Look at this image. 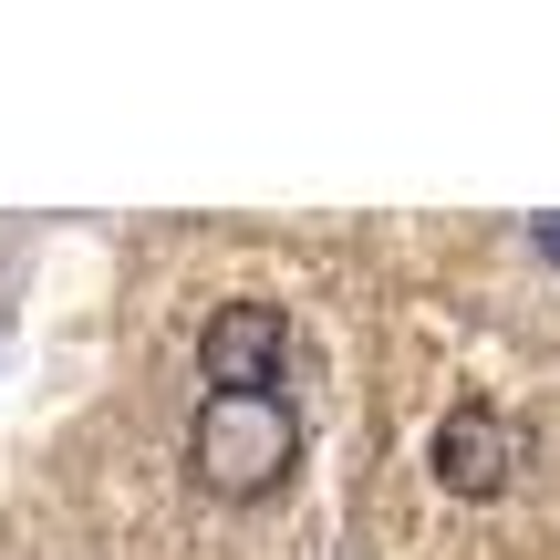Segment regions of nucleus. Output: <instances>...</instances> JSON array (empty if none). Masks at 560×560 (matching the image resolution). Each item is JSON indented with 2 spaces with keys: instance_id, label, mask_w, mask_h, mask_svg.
<instances>
[{
  "instance_id": "obj_1",
  "label": "nucleus",
  "mask_w": 560,
  "mask_h": 560,
  "mask_svg": "<svg viewBox=\"0 0 560 560\" xmlns=\"http://www.w3.org/2000/svg\"><path fill=\"white\" fill-rule=\"evenodd\" d=\"M187 467H198V488H219V499H270L301 467L291 395H208L198 425H187Z\"/></svg>"
},
{
  "instance_id": "obj_2",
  "label": "nucleus",
  "mask_w": 560,
  "mask_h": 560,
  "mask_svg": "<svg viewBox=\"0 0 560 560\" xmlns=\"http://www.w3.org/2000/svg\"><path fill=\"white\" fill-rule=\"evenodd\" d=\"M280 353H291L280 301H219V322L198 332V363L219 395H280Z\"/></svg>"
},
{
  "instance_id": "obj_3",
  "label": "nucleus",
  "mask_w": 560,
  "mask_h": 560,
  "mask_svg": "<svg viewBox=\"0 0 560 560\" xmlns=\"http://www.w3.org/2000/svg\"><path fill=\"white\" fill-rule=\"evenodd\" d=\"M436 478L457 488V499H499V488L520 478V425H509L499 405H457V416L436 425Z\"/></svg>"
},
{
  "instance_id": "obj_4",
  "label": "nucleus",
  "mask_w": 560,
  "mask_h": 560,
  "mask_svg": "<svg viewBox=\"0 0 560 560\" xmlns=\"http://www.w3.org/2000/svg\"><path fill=\"white\" fill-rule=\"evenodd\" d=\"M540 260H560V219H540Z\"/></svg>"
}]
</instances>
